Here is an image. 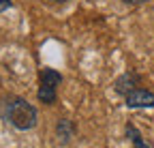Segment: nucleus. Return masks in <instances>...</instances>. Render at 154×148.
Masks as SVG:
<instances>
[{"mask_svg":"<svg viewBox=\"0 0 154 148\" xmlns=\"http://www.w3.org/2000/svg\"><path fill=\"white\" fill-rule=\"evenodd\" d=\"M0 118H5L9 124H13L19 131H28L36 127L38 112L22 97H7L0 101Z\"/></svg>","mask_w":154,"mask_h":148,"instance_id":"obj_1","label":"nucleus"},{"mask_svg":"<svg viewBox=\"0 0 154 148\" xmlns=\"http://www.w3.org/2000/svg\"><path fill=\"white\" fill-rule=\"evenodd\" d=\"M38 90H36V97L41 103L51 105L58 99V86L62 84V73H58L56 69H43L41 75H38Z\"/></svg>","mask_w":154,"mask_h":148,"instance_id":"obj_2","label":"nucleus"},{"mask_svg":"<svg viewBox=\"0 0 154 148\" xmlns=\"http://www.w3.org/2000/svg\"><path fill=\"white\" fill-rule=\"evenodd\" d=\"M126 105L131 109H146V107H154V92L146 90V88H135L133 92L124 97Z\"/></svg>","mask_w":154,"mask_h":148,"instance_id":"obj_3","label":"nucleus"},{"mask_svg":"<svg viewBox=\"0 0 154 148\" xmlns=\"http://www.w3.org/2000/svg\"><path fill=\"white\" fill-rule=\"evenodd\" d=\"M139 82H141V75H139V73L126 71V73H122V75L113 82V90L118 92V95L126 97L128 92H133L135 88H139Z\"/></svg>","mask_w":154,"mask_h":148,"instance_id":"obj_4","label":"nucleus"},{"mask_svg":"<svg viewBox=\"0 0 154 148\" xmlns=\"http://www.w3.org/2000/svg\"><path fill=\"white\" fill-rule=\"evenodd\" d=\"M73 133H75V124H73L69 118H60V120H58V124H56V135L60 137L62 144H66V142L73 137Z\"/></svg>","mask_w":154,"mask_h":148,"instance_id":"obj_5","label":"nucleus"},{"mask_svg":"<svg viewBox=\"0 0 154 148\" xmlns=\"http://www.w3.org/2000/svg\"><path fill=\"white\" fill-rule=\"evenodd\" d=\"M126 137L131 140V144H133V148H152L150 144H146V140L141 137V133H139V129L137 127H133V124H126Z\"/></svg>","mask_w":154,"mask_h":148,"instance_id":"obj_6","label":"nucleus"},{"mask_svg":"<svg viewBox=\"0 0 154 148\" xmlns=\"http://www.w3.org/2000/svg\"><path fill=\"white\" fill-rule=\"evenodd\" d=\"M13 7V2H11V0H0V13H2V11H7V9H11Z\"/></svg>","mask_w":154,"mask_h":148,"instance_id":"obj_7","label":"nucleus"},{"mask_svg":"<svg viewBox=\"0 0 154 148\" xmlns=\"http://www.w3.org/2000/svg\"><path fill=\"white\" fill-rule=\"evenodd\" d=\"M126 5H141V2H148V0H122Z\"/></svg>","mask_w":154,"mask_h":148,"instance_id":"obj_8","label":"nucleus"},{"mask_svg":"<svg viewBox=\"0 0 154 148\" xmlns=\"http://www.w3.org/2000/svg\"><path fill=\"white\" fill-rule=\"evenodd\" d=\"M51 2H66V0H51Z\"/></svg>","mask_w":154,"mask_h":148,"instance_id":"obj_9","label":"nucleus"}]
</instances>
